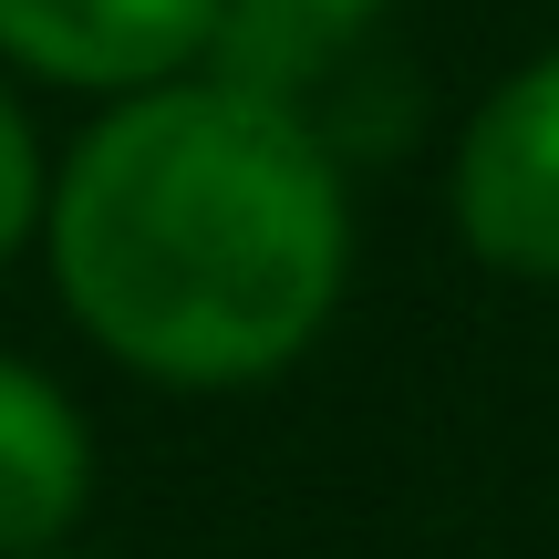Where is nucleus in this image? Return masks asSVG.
Here are the masks:
<instances>
[{
  "mask_svg": "<svg viewBox=\"0 0 559 559\" xmlns=\"http://www.w3.org/2000/svg\"><path fill=\"white\" fill-rule=\"evenodd\" d=\"M353 270L342 166L249 83H145L52 187V280L156 383H260L332 321Z\"/></svg>",
  "mask_w": 559,
  "mask_h": 559,
  "instance_id": "1",
  "label": "nucleus"
},
{
  "mask_svg": "<svg viewBox=\"0 0 559 559\" xmlns=\"http://www.w3.org/2000/svg\"><path fill=\"white\" fill-rule=\"evenodd\" d=\"M456 228L487 270L559 280V52L477 104L456 145Z\"/></svg>",
  "mask_w": 559,
  "mask_h": 559,
  "instance_id": "2",
  "label": "nucleus"
},
{
  "mask_svg": "<svg viewBox=\"0 0 559 559\" xmlns=\"http://www.w3.org/2000/svg\"><path fill=\"white\" fill-rule=\"evenodd\" d=\"M218 41V0H0V52L73 94L177 83Z\"/></svg>",
  "mask_w": 559,
  "mask_h": 559,
  "instance_id": "3",
  "label": "nucleus"
},
{
  "mask_svg": "<svg viewBox=\"0 0 559 559\" xmlns=\"http://www.w3.org/2000/svg\"><path fill=\"white\" fill-rule=\"evenodd\" d=\"M83 487H94L83 415L62 404L52 373L0 353V559H41L83 519Z\"/></svg>",
  "mask_w": 559,
  "mask_h": 559,
  "instance_id": "4",
  "label": "nucleus"
},
{
  "mask_svg": "<svg viewBox=\"0 0 559 559\" xmlns=\"http://www.w3.org/2000/svg\"><path fill=\"white\" fill-rule=\"evenodd\" d=\"M373 21H383V0H218V41H207V52H218L228 83H249V94H270V104L300 115V94H311Z\"/></svg>",
  "mask_w": 559,
  "mask_h": 559,
  "instance_id": "5",
  "label": "nucleus"
},
{
  "mask_svg": "<svg viewBox=\"0 0 559 559\" xmlns=\"http://www.w3.org/2000/svg\"><path fill=\"white\" fill-rule=\"evenodd\" d=\"M41 156H32V124H21V104L0 94V260H11L21 239H32V218H41Z\"/></svg>",
  "mask_w": 559,
  "mask_h": 559,
  "instance_id": "6",
  "label": "nucleus"
},
{
  "mask_svg": "<svg viewBox=\"0 0 559 559\" xmlns=\"http://www.w3.org/2000/svg\"><path fill=\"white\" fill-rule=\"evenodd\" d=\"M41 559H52V549H41Z\"/></svg>",
  "mask_w": 559,
  "mask_h": 559,
  "instance_id": "7",
  "label": "nucleus"
}]
</instances>
